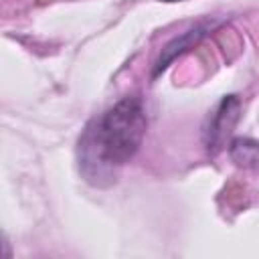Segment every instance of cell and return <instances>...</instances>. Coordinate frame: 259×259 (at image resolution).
<instances>
[{
  "mask_svg": "<svg viewBox=\"0 0 259 259\" xmlns=\"http://www.w3.org/2000/svg\"><path fill=\"white\" fill-rule=\"evenodd\" d=\"M146 123L142 101L138 97H123L83 136V164L95 168L99 164V172H103V168L125 164L142 146Z\"/></svg>",
  "mask_w": 259,
  "mask_h": 259,
  "instance_id": "obj_1",
  "label": "cell"
},
{
  "mask_svg": "<svg viewBox=\"0 0 259 259\" xmlns=\"http://www.w3.org/2000/svg\"><path fill=\"white\" fill-rule=\"evenodd\" d=\"M237 107H239V101H237L233 95L227 97V99L221 103L219 113L214 115L210 127L206 130V136H208L206 144H208V148H210V146H217V144L225 138V134L231 132L229 127H231V125L235 123V119H237Z\"/></svg>",
  "mask_w": 259,
  "mask_h": 259,
  "instance_id": "obj_2",
  "label": "cell"
},
{
  "mask_svg": "<svg viewBox=\"0 0 259 259\" xmlns=\"http://www.w3.org/2000/svg\"><path fill=\"white\" fill-rule=\"evenodd\" d=\"M162 2H178V0H162Z\"/></svg>",
  "mask_w": 259,
  "mask_h": 259,
  "instance_id": "obj_3",
  "label": "cell"
}]
</instances>
